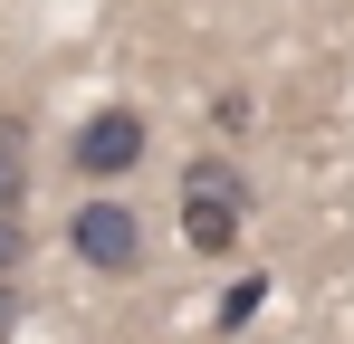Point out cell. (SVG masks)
Instances as JSON below:
<instances>
[{
    "label": "cell",
    "mask_w": 354,
    "mask_h": 344,
    "mask_svg": "<svg viewBox=\"0 0 354 344\" xmlns=\"http://www.w3.org/2000/svg\"><path fill=\"white\" fill-rule=\"evenodd\" d=\"M67 163L86 172V182H115V172H134V163H144V115H134V106H96L86 124H77Z\"/></svg>",
    "instance_id": "3957f363"
},
{
    "label": "cell",
    "mask_w": 354,
    "mask_h": 344,
    "mask_svg": "<svg viewBox=\"0 0 354 344\" xmlns=\"http://www.w3.org/2000/svg\"><path fill=\"white\" fill-rule=\"evenodd\" d=\"M29 268V211H0V278Z\"/></svg>",
    "instance_id": "5b68a950"
},
{
    "label": "cell",
    "mask_w": 354,
    "mask_h": 344,
    "mask_svg": "<svg viewBox=\"0 0 354 344\" xmlns=\"http://www.w3.org/2000/svg\"><path fill=\"white\" fill-rule=\"evenodd\" d=\"M239 229H249V172L230 153H192L182 163V239L201 258H230Z\"/></svg>",
    "instance_id": "6da1fadb"
},
{
    "label": "cell",
    "mask_w": 354,
    "mask_h": 344,
    "mask_svg": "<svg viewBox=\"0 0 354 344\" xmlns=\"http://www.w3.org/2000/svg\"><path fill=\"white\" fill-rule=\"evenodd\" d=\"M0 211H29V124L0 106Z\"/></svg>",
    "instance_id": "277c9868"
},
{
    "label": "cell",
    "mask_w": 354,
    "mask_h": 344,
    "mask_svg": "<svg viewBox=\"0 0 354 344\" xmlns=\"http://www.w3.org/2000/svg\"><path fill=\"white\" fill-rule=\"evenodd\" d=\"M67 249H77L96 278H134V268H144V211H134V201H86V211L67 220Z\"/></svg>",
    "instance_id": "7a4b0ae2"
},
{
    "label": "cell",
    "mask_w": 354,
    "mask_h": 344,
    "mask_svg": "<svg viewBox=\"0 0 354 344\" xmlns=\"http://www.w3.org/2000/svg\"><path fill=\"white\" fill-rule=\"evenodd\" d=\"M19 335V278H0V344Z\"/></svg>",
    "instance_id": "52a82bcc"
},
{
    "label": "cell",
    "mask_w": 354,
    "mask_h": 344,
    "mask_svg": "<svg viewBox=\"0 0 354 344\" xmlns=\"http://www.w3.org/2000/svg\"><path fill=\"white\" fill-rule=\"evenodd\" d=\"M259 306H268V278H259V268H249V278H239L230 296H221V325H249V316H259Z\"/></svg>",
    "instance_id": "8992f818"
}]
</instances>
